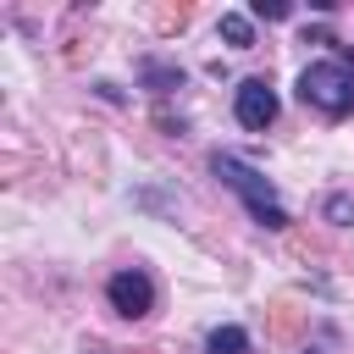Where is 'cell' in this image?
<instances>
[{"instance_id":"obj_6","label":"cell","mask_w":354,"mask_h":354,"mask_svg":"<svg viewBox=\"0 0 354 354\" xmlns=\"http://www.w3.org/2000/svg\"><path fill=\"white\" fill-rule=\"evenodd\" d=\"M221 39H227V44H238V50H249V44H254V28H249V17L227 11V17H221Z\"/></svg>"},{"instance_id":"obj_7","label":"cell","mask_w":354,"mask_h":354,"mask_svg":"<svg viewBox=\"0 0 354 354\" xmlns=\"http://www.w3.org/2000/svg\"><path fill=\"white\" fill-rule=\"evenodd\" d=\"M326 216H332L337 227H348V221H354V199H348V194H332V199H326Z\"/></svg>"},{"instance_id":"obj_9","label":"cell","mask_w":354,"mask_h":354,"mask_svg":"<svg viewBox=\"0 0 354 354\" xmlns=\"http://www.w3.org/2000/svg\"><path fill=\"white\" fill-rule=\"evenodd\" d=\"M310 354H321V348H310Z\"/></svg>"},{"instance_id":"obj_8","label":"cell","mask_w":354,"mask_h":354,"mask_svg":"<svg viewBox=\"0 0 354 354\" xmlns=\"http://www.w3.org/2000/svg\"><path fill=\"white\" fill-rule=\"evenodd\" d=\"M254 11H260V17H288V6H282V0H254Z\"/></svg>"},{"instance_id":"obj_1","label":"cell","mask_w":354,"mask_h":354,"mask_svg":"<svg viewBox=\"0 0 354 354\" xmlns=\"http://www.w3.org/2000/svg\"><path fill=\"white\" fill-rule=\"evenodd\" d=\"M299 100L326 111V116H348L354 111V61L332 55V61H310L299 72Z\"/></svg>"},{"instance_id":"obj_4","label":"cell","mask_w":354,"mask_h":354,"mask_svg":"<svg viewBox=\"0 0 354 354\" xmlns=\"http://www.w3.org/2000/svg\"><path fill=\"white\" fill-rule=\"evenodd\" d=\"M105 299H111L116 315H149V310H155V282H149L144 271H116V277L105 282Z\"/></svg>"},{"instance_id":"obj_3","label":"cell","mask_w":354,"mask_h":354,"mask_svg":"<svg viewBox=\"0 0 354 354\" xmlns=\"http://www.w3.org/2000/svg\"><path fill=\"white\" fill-rule=\"evenodd\" d=\"M232 111H238V122H243V127L266 133V127L277 122V94H271V83H266V77H243V83H238V94H232Z\"/></svg>"},{"instance_id":"obj_2","label":"cell","mask_w":354,"mask_h":354,"mask_svg":"<svg viewBox=\"0 0 354 354\" xmlns=\"http://www.w3.org/2000/svg\"><path fill=\"white\" fill-rule=\"evenodd\" d=\"M210 166H216V177H221L232 194H243V205L254 210V221H260V227H288V210H282V199L271 194V183H266L254 166H243L238 155H210Z\"/></svg>"},{"instance_id":"obj_5","label":"cell","mask_w":354,"mask_h":354,"mask_svg":"<svg viewBox=\"0 0 354 354\" xmlns=\"http://www.w3.org/2000/svg\"><path fill=\"white\" fill-rule=\"evenodd\" d=\"M205 354H249V332L243 326H216L205 337Z\"/></svg>"}]
</instances>
